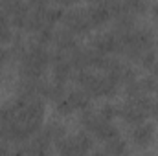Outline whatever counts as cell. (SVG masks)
<instances>
[{
	"label": "cell",
	"instance_id": "obj_1",
	"mask_svg": "<svg viewBox=\"0 0 158 156\" xmlns=\"http://www.w3.org/2000/svg\"><path fill=\"white\" fill-rule=\"evenodd\" d=\"M63 28L70 30L74 35L90 31L92 30V22H90V17H88L86 7H72V9H66L64 11V17H63Z\"/></svg>",
	"mask_w": 158,
	"mask_h": 156
},
{
	"label": "cell",
	"instance_id": "obj_2",
	"mask_svg": "<svg viewBox=\"0 0 158 156\" xmlns=\"http://www.w3.org/2000/svg\"><path fill=\"white\" fill-rule=\"evenodd\" d=\"M53 46L57 50H63V51H72L77 48V35H74L70 30L66 28H61L53 33Z\"/></svg>",
	"mask_w": 158,
	"mask_h": 156
},
{
	"label": "cell",
	"instance_id": "obj_3",
	"mask_svg": "<svg viewBox=\"0 0 158 156\" xmlns=\"http://www.w3.org/2000/svg\"><path fill=\"white\" fill-rule=\"evenodd\" d=\"M86 11H88V17H90L92 28H96V26H103L109 18H112V17H110V13H109V7H107V4H105V2H96V4H90V6L86 7Z\"/></svg>",
	"mask_w": 158,
	"mask_h": 156
},
{
	"label": "cell",
	"instance_id": "obj_4",
	"mask_svg": "<svg viewBox=\"0 0 158 156\" xmlns=\"http://www.w3.org/2000/svg\"><path fill=\"white\" fill-rule=\"evenodd\" d=\"M66 97L70 99L74 110H85V109H90V103H92V96L83 90V88H77V90H70L66 94Z\"/></svg>",
	"mask_w": 158,
	"mask_h": 156
},
{
	"label": "cell",
	"instance_id": "obj_5",
	"mask_svg": "<svg viewBox=\"0 0 158 156\" xmlns=\"http://www.w3.org/2000/svg\"><path fill=\"white\" fill-rule=\"evenodd\" d=\"M153 132H155L153 123L143 121V123H140V125L134 127V130H132V140H134L136 145H147V143L153 140Z\"/></svg>",
	"mask_w": 158,
	"mask_h": 156
},
{
	"label": "cell",
	"instance_id": "obj_6",
	"mask_svg": "<svg viewBox=\"0 0 158 156\" xmlns=\"http://www.w3.org/2000/svg\"><path fill=\"white\" fill-rule=\"evenodd\" d=\"M55 145H57L61 156H85L86 154V151H83L77 145V142L74 140V136H72V138L66 136V138H63L61 142H57Z\"/></svg>",
	"mask_w": 158,
	"mask_h": 156
},
{
	"label": "cell",
	"instance_id": "obj_7",
	"mask_svg": "<svg viewBox=\"0 0 158 156\" xmlns=\"http://www.w3.org/2000/svg\"><path fill=\"white\" fill-rule=\"evenodd\" d=\"M98 140H101V142H110V140H114V138H118L119 136V132H118V129L112 125V121H101L98 127H96V130L92 132Z\"/></svg>",
	"mask_w": 158,
	"mask_h": 156
},
{
	"label": "cell",
	"instance_id": "obj_8",
	"mask_svg": "<svg viewBox=\"0 0 158 156\" xmlns=\"http://www.w3.org/2000/svg\"><path fill=\"white\" fill-rule=\"evenodd\" d=\"M52 66H53V81H55V83H63V84H66V81L72 77V74H74V70H72L68 59L59 61V63H53Z\"/></svg>",
	"mask_w": 158,
	"mask_h": 156
},
{
	"label": "cell",
	"instance_id": "obj_9",
	"mask_svg": "<svg viewBox=\"0 0 158 156\" xmlns=\"http://www.w3.org/2000/svg\"><path fill=\"white\" fill-rule=\"evenodd\" d=\"M42 132L46 134V138L52 143H57L63 138H66V130H64V127L61 123H48L46 127H42Z\"/></svg>",
	"mask_w": 158,
	"mask_h": 156
},
{
	"label": "cell",
	"instance_id": "obj_10",
	"mask_svg": "<svg viewBox=\"0 0 158 156\" xmlns=\"http://www.w3.org/2000/svg\"><path fill=\"white\" fill-rule=\"evenodd\" d=\"M13 30H11V20L6 13L0 11V42H11L13 40Z\"/></svg>",
	"mask_w": 158,
	"mask_h": 156
},
{
	"label": "cell",
	"instance_id": "obj_11",
	"mask_svg": "<svg viewBox=\"0 0 158 156\" xmlns=\"http://www.w3.org/2000/svg\"><path fill=\"white\" fill-rule=\"evenodd\" d=\"M125 149H127V143H125V140H121L119 136L105 143V153L110 154V156H123L125 154Z\"/></svg>",
	"mask_w": 158,
	"mask_h": 156
},
{
	"label": "cell",
	"instance_id": "obj_12",
	"mask_svg": "<svg viewBox=\"0 0 158 156\" xmlns=\"http://www.w3.org/2000/svg\"><path fill=\"white\" fill-rule=\"evenodd\" d=\"M74 140L77 142V145L83 149V151H90L92 149V145H94V138H92V134L90 132H86V130H81V132H77L76 136H74Z\"/></svg>",
	"mask_w": 158,
	"mask_h": 156
},
{
	"label": "cell",
	"instance_id": "obj_13",
	"mask_svg": "<svg viewBox=\"0 0 158 156\" xmlns=\"http://www.w3.org/2000/svg\"><path fill=\"white\" fill-rule=\"evenodd\" d=\"M118 114H119V109H118V107H114L112 103L103 105V107H101V110H99V116L103 117L105 121H112Z\"/></svg>",
	"mask_w": 158,
	"mask_h": 156
},
{
	"label": "cell",
	"instance_id": "obj_14",
	"mask_svg": "<svg viewBox=\"0 0 158 156\" xmlns=\"http://www.w3.org/2000/svg\"><path fill=\"white\" fill-rule=\"evenodd\" d=\"M158 61V55L155 50H149L147 53H143V57L140 59V63H142V66L145 68V70H153V66H155V63Z\"/></svg>",
	"mask_w": 158,
	"mask_h": 156
},
{
	"label": "cell",
	"instance_id": "obj_15",
	"mask_svg": "<svg viewBox=\"0 0 158 156\" xmlns=\"http://www.w3.org/2000/svg\"><path fill=\"white\" fill-rule=\"evenodd\" d=\"M142 84H143V90H145V94L149 96L151 92H156L158 90V79L155 76H145V77H142Z\"/></svg>",
	"mask_w": 158,
	"mask_h": 156
},
{
	"label": "cell",
	"instance_id": "obj_16",
	"mask_svg": "<svg viewBox=\"0 0 158 156\" xmlns=\"http://www.w3.org/2000/svg\"><path fill=\"white\" fill-rule=\"evenodd\" d=\"M57 110L61 112V114H70V112H74V107H72V103H70V99L64 96L61 101H57Z\"/></svg>",
	"mask_w": 158,
	"mask_h": 156
},
{
	"label": "cell",
	"instance_id": "obj_17",
	"mask_svg": "<svg viewBox=\"0 0 158 156\" xmlns=\"http://www.w3.org/2000/svg\"><path fill=\"white\" fill-rule=\"evenodd\" d=\"M149 117L158 119V97H151V103H149Z\"/></svg>",
	"mask_w": 158,
	"mask_h": 156
},
{
	"label": "cell",
	"instance_id": "obj_18",
	"mask_svg": "<svg viewBox=\"0 0 158 156\" xmlns=\"http://www.w3.org/2000/svg\"><path fill=\"white\" fill-rule=\"evenodd\" d=\"M7 154H9V143L0 138V156H7Z\"/></svg>",
	"mask_w": 158,
	"mask_h": 156
},
{
	"label": "cell",
	"instance_id": "obj_19",
	"mask_svg": "<svg viewBox=\"0 0 158 156\" xmlns=\"http://www.w3.org/2000/svg\"><path fill=\"white\" fill-rule=\"evenodd\" d=\"M7 57H9V50H6V48L0 46V66L7 61Z\"/></svg>",
	"mask_w": 158,
	"mask_h": 156
},
{
	"label": "cell",
	"instance_id": "obj_20",
	"mask_svg": "<svg viewBox=\"0 0 158 156\" xmlns=\"http://www.w3.org/2000/svg\"><path fill=\"white\" fill-rule=\"evenodd\" d=\"M92 156H110V154H107L105 153V149H101V151H94V154Z\"/></svg>",
	"mask_w": 158,
	"mask_h": 156
},
{
	"label": "cell",
	"instance_id": "obj_21",
	"mask_svg": "<svg viewBox=\"0 0 158 156\" xmlns=\"http://www.w3.org/2000/svg\"><path fill=\"white\" fill-rule=\"evenodd\" d=\"M153 13H155V17H156V20H158V4L153 6Z\"/></svg>",
	"mask_w": 158,
	"mask_h": 156
}]
</instances>
